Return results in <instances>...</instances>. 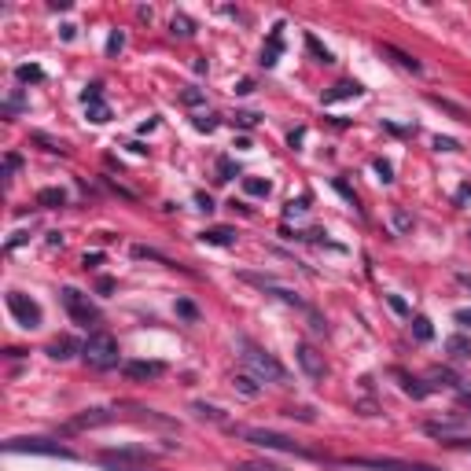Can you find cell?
<instances>
[{
	"label": "cell",
	"instance_id": "cell-31",
	"mask_svg": "<svg viewBox=\"0 0 471 471\" xmlns=\"http://www.w3.org/2000/svg\"><path fill=\"white\" fill-rule=\"evenodd\" d=\"M431 379H438V387H457V376H453L449 368H438V372H431Z\"/></svg>",
	"mask_w": 471,
	"mask_h": 471
},
{
	"label": "cell",
	"instance_id": "cell-19",
	"mask_svg": "<svg viewBox=\"0 0 471 471\" xmlns=\"http://www.w3.org/2000/svg\"><path fill=\"white\" fill-rule=\"evenodd\" d=\"M398 379H401V391L413 394V398H427V394H431V387H424V383L413 379V376H405V372H398Z\"/></svg>",
	"mask_w": 471,
	"mask_h": 471
},
{
	"label": "cell",
	"instance_id": "cell-5",
	"mask_svg": "<svg viewBox=\"0 0 471 471\" xmlns=\"http://www.w3.org/2000/svg\"><path fill=\"white\" fill-rule=\"evenodd\" d=\"M8 453H37V457H63V460H77V453L52 442V438H8L4 442Z\"/></svg>",
	"mask_w": 471,
	"mask_h": 471
},
{
	"label": "cell",
	"instance_id": "cell-24",
	"mask_svg": "<svg viewBox=\"0 0 471 471\" xmlns=\"http://www.w3.org/2000/svg\"><path fill=\"white\" fill-rule=\"evenodd\" d=\"M170 26H173V34H177V37H191V34H196V23H191L188 15H173V23H170Z\"/></svg>",
	"mask_w": 471,
	"mask_h": 471
},
{
	"label": "cell",
	"instance_id": "cell-40",
	"mask_svg": "<svg viewBox=\"0 0 471 471\" xmlns=\"http://www.w3.org/2000/svg\"><path fill=\"white\" fill-rule=\"evenodd\" d=\"M453 320H457L460 328H471V310H457V313H453Z\"/></svg>",
	"mask_w": 471,
	"mask_h": 471
},
{
	"label": "cell",
	"instance_id": "cell-30",
	"mask_svg": "<svg viewBox=\"0 0 471 471\" xmlns=\"http://www.w3.org/2000/svg\"><path fill=\"white\" fill-rule=\"evenodd\" d=\"M218 181H232V177H236V166H232V158H218Z\"/></svg>",
	"mask_w": 471,
	"mask_h": 471
},
{
	"label": "cell",
	"instance_id": "cell-34",
	"mask_svg": "<svg viewBox=\"0 0 471 471\" xmlns=\"http://www.w3.org/2000/svg\"><path fill=\"white\" fill-rule=\"evenodd\" d=\"M196 413H199L203 420H225L221 409H214V405H203V401H196Z\"/></svg>",
	"mask_w": 471,
	"mask_h": 471
},
{
	"label": "cell",
	"instance_id": "cell-9",
	"mask_svg": "<svg viewBox=\"0 0 471 471\" xmlns=\"http://www.w3.org/2000/svg\"><path fill=\"white\" fill-rule=\"evenodd\" d=\"M81 100H85V107H89V122L103 125V122L111 118V107L103 103V92H100V85H89L85 92H81Z\"/></svg>",
	"mask_w": 471,
	"mask_h": 471
},
{
	"label": "cell",
	"instance_id": "cell-35",
	"mask_svg": "<svg viewBox=\"0 0 471 471\" xmlns=\"http://www.w3.org/2000/svg\"><path fill=\"white\" fill-rule=\"evenodd\" d=\"M181 100H184L188 107H196V103H203V92H199V89H184V92H181Z\"/></svg>",
	"mask_w": 471,
	"mask_h": 471
},
{
	"label": "cell",
	"instance_id": "cell-41",
	"mask_svg": "<svg viewBox=\"0 0 471 471\" xmlns=\"http://www.w3.org/2000/svg\"><path fill=\"white\" fill-rule=\"evenodd\" d=\"M387 302H391V310H394V313H409V306H405L398 295H387Z\"/></svg>",
	"mask_w": 471,
	"mask_h": 471
},
{
	"label": "cell",
	"instance_id": "cell-20",
	"mask_svg": "<svg viewBox=\"0 0 471 471\" xmlns=\"http://www.w3.org/2000/svg\"><path fill=\"white\" fill-rule=\"evenodd\" d=\"M306 48H310V52H313V59H317V63H335V56H332L328 48H324V44H320L313 34H306Z\"/></svg>",
	"mask_w": 471,
	"mask_h": 471
},
{
	"label": "cell",
	"instance_id": "cell-42",
	"mask_svg": "<svg viewBox=\"0 0 471 471\" xmlns=\"http://www.w3.org/2000/svg\"><path fill=\"white\" fill-rule=\"evenodd\" d=\"M236 118H239V125H243V129L258 125V115H251V111H243V115H236Z\"/></svg>",
	"mask_w": 471,
	"mask_h": 471
},
{
	"label": "cell",
	"instance_id": "cell-1",
	"mask_svg": "<svg viewBox=\"0 0 471 471\" xmlns=\"http://www.w3.org/2000/svg\"><path fill=\"white\" fill-rule=\"evenodd\" d=\"M236 343H239V361L247 365V372H251L258 383H284V379H287V368L276 361L269 350H262L258 343H251L247 335H239Z\"/></svg>",
	"mask_w": 471,
	"mask_h": 471
},
{
	"label": "cell",
	"instance_id": "cell-12",
	"mask_svg": "<svg viewBox=\"0 0 471 471\" xmlns=\"http://www.w3.org/2000/svg\"><path fill=\"white\" fill-rule=\"evenodd\" d=\"M111 420H115V416H111L107 409H89V413H81L77 420H70V427H67V431H81V427H100V424H111Z\"/></svg>",
	"mask_w": 471,
	"mask_h": 471
},
{
	"label": "cell",
	"instance_id": "cell-38",
	"mask_svg": "<svg viewBox=\"0 0 471 471\" xmlns=\"http://www.w3.org/2000/svg\"><path fill=\"white\" fill-rule=\"evenodd\" d=\"M434 148H438V151H457L460 144H457V140H449V137H438V140H434Z\"/></svg>",
	"mask_w": 471,
	"mask_h": 471
},
{
	"label": "cell",
	"instance_id": "cell-32",
	"mask_svg": "<svg viewBox=\"0 0 471 471\" xmlns=\"http://www.w3.org/2000/svg\"><path fill=\"white\" fill-rule=\"evenodd\" d=\"M122 44H125V34H122V30H115V34H111V41H107V56H118Z\"/></svg>",
	"mask_w": 471,
	"mask_h": 471
},
{
	"label": "cell",
	"instance_id": "cell-27",
	"mask_svg": "<svg viewBox=\"0 0 471 471\" xmlns=\"http://www.w3.org/2000/svg\"><path fill=\"white\" fill-rule=\"evenodd\" d=\"M372 166H376V173H379V181H383V184H391V181H394V166H391L387 158H376Z\"/></svg>",
	"mask_w": 471,
	"mask_h": 471
},
{
	"label": "cell",
	"instance_id": "cell-11",
	"mask_svg": "<svg viewBox=\"0 0 471 471\" xmlns=\"http://www.w3.org/2000/svg\"><path fill=\"white\" fill-rule=\"evenodd\" d=\"M81 346H85V343H77V339H70V335H59V339L48 343V357H56V361H70L74 353H81Z\"/></svg>",
	"mask_w": 471,
	"mask_h": 471
},
{
	"label": "cell",
	"instance_id": "cell-8",
	"mask_svg": "<svg viewBox=\"0 0 471 471\" xmlns=\"http://www.w3.org/2000/svg\"><path fill=\"white\" fill-rule=\"evenodd\" d=\"M295 361H299V368L310 376L313 383H320L324 376H328V365H324V353H317V346H310V343H299L295 346Z\"/></svg>",
	"mask_w": 471,
	"mask_h": 471
},
{
	"label": "cell",
	"instance_id": "cell-23",
	"mask_svg": "<svg viewBox=\"0 0 471 471\" xmlns=\"http://www.w3.org/2000/svg\"><path fill=\"white\" fill-rule=\"evenodd\" d=\"M446 350L453 353V357H471V343L464 335H453V339H446Z\"/></svg>",
	"mask_w": 471,
	"mask_h": 471
},
{
	"label": "cell",
	"instance_id": "cell-7",
	"mask_svg": "<svg viewBox=\"0 0 471 471\" xmlns=\"http://www.w3.org/2000/svg\"><path fill=\"white\" fill-rule=\"evenodd\" d=\"M346 467H361V471H442L434 464H416V460H394V457H350L343 460Z\"/></svg>",
	"mask_w": 471,
	"mask_h": 471
},
{
	"label": "cell",
	"instance_id": "cell-10",
	"mask_svg": "<svg viewBox=\"0 0 471 471\" xmlns=\"http://www.w3.org/2000/svg\"><path fill=\"white\" fill-rule=\"evenodd\" d=\"M122 372L129 379H158L162 372H166V365H162V361H125Z\"/></svg>",
	"mask_w": 471,
	"mask_h": 471
},
{
	"label": "cell",
	"instance_id": "cell-28",
	"mask_svg": "<svg viewBox=\"0 0 471 471\" xmlns=\"http://www.w3.org/2000/svg\"><path fill=\"white\" fill-rule=\"evenodd\" d=\"M196 129H199V133H214V129H218V115H196Z\"/></svg>",
	"mask_w": 471,
	"mask_h": 471
},
{
	"label": "cell",
	"instance_id": "cell-16",
	"mask_svg": "<svg viewBox=\"0 0 471 471\" xmlns=\"http://www.w3.org/2000/svg\"><path fill=\"white\" fill-rule=\"evenodd\" d=\"M232 387H236V391H239L243 398H258V394H262V387H258V379L251 376V372H236Z\"/></svg>",
	"mask_w": 471,
	"mask_h": 471
},
{
	"label": "cell",
	"instance_id": "cell-6",
	"mask_svg": "<svg viewBox=\"0 0 471 471\" xmlns=\"http://www.w3.org/2000/svg\"><path fill=\"white\" fill-rule=\"evenodd\" d=\"M8 310H11L15 324H19V328H26V332L41 328V320H44L41 306L30 299V295H23V291H8Z\"/></svg>",
	"mask_w": 471,
	"mask_h": 471
},
{
	"label": "cell",
	"instance_id": "cell-4",
	"mask_svg": "<svg viewBox=\"0 0 471 471\" xmlns=\"http://www.w3.org/2000/svg\"><path fill=\"white\" fill-rule=\"evenodd\" d=\"M59 302H63V310H67V317L74 324H81V328H92V324H100V310L89 302V295H81L77 287H63L59 291Z\"/></svg>",
	"mask_w": 471,
	"mask_h": 471
},
{
	"label": "cell",
	"instance_id": "cell-3",
	"mask_svg": "<svg viewBox=\"0 0 471 471\" xmlns=\"http://www.w3.org/2000/svg\"><path fill=\"white\" fill-rule=\"evenodd\" d=\"M236 434H239V438H247V442L258 446V449H280V453H299V457H306V460H320V453L299 446L295 438H287V434L265 431V427H239Z\"/></svg>",
	"mask_w": 471,
	"mask_h": 471
},
{
	"label": "cell",
	"instance_id": "cell-2",
	"mask_svg": "<svg viewBox=\"0 0 471 471\" xmlns=\"http://www.w3.org/2000/svg\"><path fill=\"white\" fill-rule=\"evenodd\" d=\"M81 357H85V365L96 368V372H107L122 361V350H118V339L111 332H92L85 339V346H81Z\"/></svg>",
	"mask_w": 471,
	"mask_h": 471
},
{
	"label": "cell",
	"instance_id": "cell-17",
	"mask_svg": "<svg viewBox=\"0 0 471 471\" xmlns=\"http://www.w3.org/2000/svg\"><path fill=\"white\" fill-rule=\"evenodd\" d=\"M280 48H284V34H280V26H276L272 37H269V48H262V67H276V56H280Z\"/></svg>",
	"mask_w": 471,
	"mask_h": 471
},
{
	"label": "cell",
	"instance_id": "cell-33",
	"mask_svg": "<svg viewBox=\"0 0 471 471\" xmlns=\"http://www.w3.org/2000/svg\"><path fill=\"white\" fill-rule=\"evenodd\" d=\"M306 210H310V196H302L299 203L291 199V203H287V218H295V214H306Z\"/></svg>",
	"mask_w": 471,
	"mask_h": 471
},
{
	"label": "cell",
	"instance_id": "cell-43",
	"mask_svg": "<svg viewBox=\"0 0 471 471\" xmlns=\"http://www.w3.org/2000/svg\"><path fill=\"white\" fill-rule=\"evenodd\" d=\"M19 243H26V232H15V236L8 239V251H15V247H19Z\"/></svg>",
	"mask_w": 471,
	"mask_h": 471
},
{
	"label": "cell",
	"instance_id": "cell-29",
	"mask_svg": "<svg viewBox=\"0 0 471 471\" xmlns=\"http://www.w3.org/2000/svg\"><path fill=\"white\" fill-rule=\"evenodd\" d=\"M15 77H19V81H41L44 70L41 67H19V70H15Z\"/></svg>",
	"mask_w": 471,
	"mask_h": 471
},
{
	"label": "cell",
	"instance_id": "cell-18",
	"mask_svg": "<svg viewBox=\"0 0 471 471\" xmlns=\"http://www.w3.org/2000/svg\"><path fill=\"white\" fill-rule=\"evenodd\" d=\"M383 52H387V56H394V63H398V67L413 70V74H420V70H424V67H420V59H413L409 52H401V48H394V44H383Z\"/></svg>",
	"mask_w": 471,
	"mask_h": 471
},
{
	"label": "cell",
	"instance_id": "cell-22",
	"mask_svg": "<svg viewBox=\"0 0 471 471\" xmlns=\"http://www.w3.org/2000/svg\"><path fill=\"white\" fill-rule=\"evenodd\" d=\"M232 471H284V467L269 464V460H239V464H232Z\"/></svg>",
	"mask_w": 471,
	"mask_h": 471
},
{
	"label": "cell",
	"instance_id": "cell-45",
	"mask_svg": "<svg viewBox=\"0 0 471 471\" xmlns=\"http://www.w3.org/2000/svg\"><path fill=\"white\" fill-rule=\"evenodd\" d=\"M457 199H460V203H464V199H471V184H464V188L457 191Z\"/></svg>",
	"mask_w": 471,
	"mask_h": 471
},
{
	"label": "cell",
	"instance_id": "cell-36",
	"mask_svg": "<svg viewBox=\"0 0 471 471\" xmlns=\"http://www.w3.org/2000/svg\"><path fill=\"white\" fill-rule=\"evenodd\" d=\"M177 313H181L184 320H196V306H191V302H184V299H181V302H177Z\"/></svg>",
	"mask_w": 471,
	"mask_h": 471
},
{
	"label": "cell",
	"instance_id": "cell-15",
	"mask_svg": "<svg viewBox=\"0 0 471 471\" xmlns=\"http://www.w3.org/2000/svg\"><path fill=\"white\" fill-rule=\"evenodd\" d=\"M37 206H44V210L67 206V191H63V188H41L37 191Z\"/></svg>",
	"mask_w": 471,
	"mask_h": 471
},
{
	"label": "cell",
	"instance_id": "cell-21",
	"mask_svg": "<svg viewBox=\"0 0 471 471\" xmlns=\"http://www.w3.org/2000/svg\"><path fill=\"white\" fill-rule=\"evenodd\" d=\"M243 188H247V196H269L272 184L262 181V177H243Z\"/></svg>",
	"mask_w": 471,
	"mask_h": 471
},
{
	"label": "cell",
	"instance_id": "cell-25",
	"mask_svg": "<svg viewBox=\"0 0 471 471\" xmlns=\"http://www.w3.org/2000/svg\"><path fill=\"white\" fill-rule=\"evenodd\" d=\"M37 144H44V151H52V155H67V144L63 140H52V137H44V133H34Z\"/></svg>",
	"mask_w": 471,
	"mask_h": 471
},
{
	"label": "cell",
	"instance_id": "cell-26",
	"mask_svg": "<svg viewBox=\"0 0 471 471\" xmlns=\"http://www.w3.org/2000/svg\"><path fill=\"white\" fill-rule=\"evenodd\" d=\"M413 335L420 339V343H427V339L434 335V332H431V320H427V317H416V320H413Z\"/></svg>",
	"mask_w": 471,
	"mask_h": 471
},
{
	"label": "cell",
	"instance_id": "cell-37",
	"mask_svg": "<svg viewBox=\"0 0 471 471\" xmlns=\"http://www.w3.org/2000/svg\"><path fill=\"white\" fill-rule=\"evenodd\" d=\"M394 225H398V229L405 232V229H413V218L405 214V210H394Z\"/></svg>",
	"mask_w": 471,
	"mask_h": 471
},
{
	"label": "cell",
	"instance_id": "cell-14",
	"mask_svg": "<svg viewBox=\"0 0 471 471\" xmlns=\"http://www.w3.org/2000/svg\"><path fill=\"white\" fill-rule=\"evenodd\" d=\"M199 239L214 243V247H229V243H236V229H229V225H214V229H206Z\"/></svg>",
	"mask_w": 471,
	"mask_h": 471
},
{
	"label": "cell",
	"instance_id": "cell-44",
	"mask_svg": "<svg viewBox=\"0 0 471 471\" xmlns=\"http://www.w3.org/2000/svg\"><path fill=\"white\" fill-rule=\"evenodd\" d=\"M196 203H199V210H214V203H210V196H203V191L196 196Z\"/></svg>",
	"mask_w": 471,
	"mask_h": 471
},
{
	"label": "cell",
	"instance_id": "cell-13",
	"mask_svg": "<svg viewBox=\"0 0 471 471\" xmlns=\"http://www.w3.org/2000/svg\"><path fill=\"white\" fill-rule=\"evenodd\" d=\"M357 96H361V85H357V81H339V85H332V92H324V103L357 100Z\"/></svg>",
	"mask_w": 471,
	"mask_h": 471
},
{
	"label": "cell",
	"instance_id": "cell-39",
	"mask_svg": "<svg viewBox=\"0 0 471 471\" xmlns=\"http://www.w3.org/2000/svg\"><path fill=\"white\" fill-rule=\"evenodd\" d=\"M15 170H19V155H15V151H11V155L4 158V177H11Z\"/></svg>",
	"mask_w": 471,
	"mask_h": 471
}]
</instances>
